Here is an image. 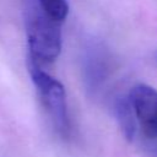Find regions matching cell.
I'll use <instances>...</instances> for the list:
<instances>
[{
	"mask_svg": "<svg viewBox=\"0 0 157 157\" xmlns=\"http://www.w3.org/2000/svg\"><path fill=\"white\" fill-rule=\"evenodd\" d=\"M82 77L86 88L96 93L112 74V55L102 44L92 43L86 47L82 55Z\"/></svg>",
	"mask_w": 157,
	"mask_h": 157,
	"instance_id": "3",
	"label": "cell"
},
{
	"mask_svg": "<svg viewBox=\"0 0 157 157\" xmlns=\"http://www.w3.org/2000/svg\"><path fill=\"white\" fill-rule=\"evenodd\" d=\"M40 11L55 22L63 23L69 15V4L66 0H37Z\"/></svg>",
	"mask_w": 157,
	"mask_h": 157,
	"instance_id": "6",
	"label": "cell"
},
{
	"mask_svg": "<svg viewBox=\"0 0 157 157\" xmlns=\"http://www.w3.org/2000/svg\"><path fill=\"white\" fill-rule=\"evenodd\" d=\"M114 114L125 139L128 141H132L136 134V118L129 97H117V99L114 101Z\"/></svg>",
	"mask_w": 157,
	"mask_h": 157,
	"instance_id": "5",
	"label": "cell"
},
{
	"mask_svg": "<svg viewBox=\"0 0 157 157\" xmlns=\"http://www.w3.org/2000/svg\"><path fill=\"white\" fill-rule=\"evenodd\" d=\"M128 97L142 132L150 139H157V91L139 83L131 88Z\"/></svg>",
	"mask_w": 157,
	"mask_h": 157,
	"instance_id": "4",
	"label": "cell"
},
{
	"mask_svg": "<svg viewBox=\"0 0 157 157\" xmlns=\"http://www.w3.org/2000/svg\"><path fill=\"white\" fill-rule=\"evenodd\" d=\"M60 25L45 16L39 7L27 12L26 36L31 63L40 65L56 60L63 45Z\"/></svg>",
	"mask_w": 157,
	"mask_h": 157,
	"instance_id": "1",
	"label": "cell"
},
{
	"mask_svg": "<svg viewBox=\"0 0 157 157\" xmlns=\"http://www.w3.org/2000/svg\"><path fill=\"white\" fill-rule=\"evenodd\" d=\"M29 71L39 98L55 130L60 136L67 137L71 132V120L67 109L66 92L63 83L34 63H31Z\"/></svg>",
	"mask_w": 157,
	"mask_h": 157,
	"instance_id": "2",
	"label": "cell"
}]
</instances>
